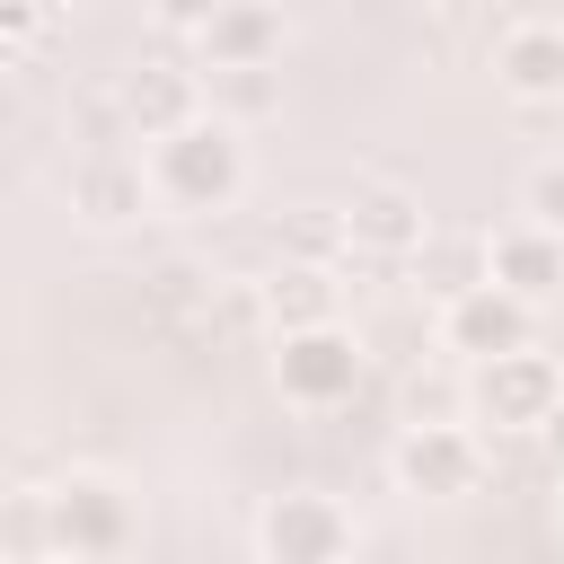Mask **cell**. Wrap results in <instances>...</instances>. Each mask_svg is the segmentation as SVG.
Segmentation results:
<instances>
[{"label":"cell","mask_w":564,"mask_h":564,"mask_svg":"<svg viewBox=\"0 0 564 564\" xmlns=\"http://www.w3.org/2000/svg\"><path fill=\"white\" fill-rule=\"evenodd\" d=\"M141 159H150L159 212H176V220H220V212H238V203H247V176H256L247 123H229L220 106H203L194 123L141 141Z\"/></svg>","instance_id":"cell-1"},{"label":"cell","mask_w":564,"mask_h":564,"mask_svg":"<svg viewBox=\"0 0 564 564\" xmlns=\"http://www.w3.org/2000/svg\"><path fill=\"white\" fill-rule=\"evenodd\" d=\"M44 538L53 564H115L141 546V494L106 467H62L44 485Z\"/></svg>","instance_id":"cell-2"},{"label":"cell","mask_w":564,"mask_h":564,"mask_svg":"<svg viewBox=\"0 0 564 564\" xmlns=\"http://www.w3.org/2000/svg\"><path fill=\"white\" fill-rule=\"evenodd\" d=\"M564 397V361L546 344H520V352H494V361H467V423L485 441H538L546 414Z\"/></svg>","instance_id":"cell-3"},{"label":"cell","mask_w":564,"mask_h":564,"mask_svg":"<svg viewBox=\"0 0 564 564\" xmlns=\"http://www.w3.org/2000/svg\"><path fill=\"white\" fill-rule=\"evenodd\" d=\"M361 379H370V352H361V335L344 317H317V326L273 335V388H282V405L335 414V405L361 397Z\"/></svg>","instance_id":"cell-4"},{"label":"cell","mask_w":564,"mask_h":564,"mask_svg":"<svg viewBox=\"0 0 564 564\" xmlns=\"http://www.w3.org/2000/svg\"><path fill=\"white\" fill-rule=\"evenodd\" d=\"M388 476H397V494H414V502H467L476 485H485V432L458 414V423H405L397 432V449H388Z\"/></svg>","instance_id":"cell-5"},{"label":"cell","mask_w":564,"mask_h":564,"mask_svg":"<svg viewBox=\"0 0 564 564\" xmlns=\"http://www.w3.org/2000/svg\"><path fill=\"white\" fill-rule=\"evenodd\" d=\"M247 538H256L264 564H344L361 546V520L335 494H264V511H256Z\"/></svg>","instance_id":"cell-6"},{"label":"cell","mask_w":564,"mask_h":564,"mask_svg":"<svg viewBox=\"0 0 564 564\" xmlns=\"http://www.w3.org/2000/svg\"><path fill=\"white\" fill-rule=\"evenodd\" d=\"M432 335H441V352L467 370V361H494V352H520V344H538V300H520L511 282H494V273H485L476 291L441 300Z\"/></svg>","instance_id":"cell-7"},{"label":"cell","mask_w":564,"mask_h":564,"mask_svg":"<svg viewBox=\"0 0 564 564\" xmlns=\"http://www.w3.org/2000/svg\"><path fill=\"white\" fill-rule=\"evenodd\" d=\"M62 203H70V220H79V229H132V220H150V212H159V194H150V159H141V150L97 141V150H79V159H70Z\"/></svg>","instance_id":"cell-8"},{"label":"cell","mask_w":564,"mask_h":564,"mask_svg":"<svg viewBox=\"0 0 564 564\" xmlns=\"http://www.w3.org/2000/svg\"><path fill=\"white\" fill-rule=\"evenodd\" d=\"M203 106H212V79L185 70V62H159V53L115 79V123H123V141H159V132L194 123Z\"/></svg>","instance_id":"cell-9"},{"label":"cell","mask_w":564,"mask_h":564,"mask_svg":"<svg viewBox=\"0 0 564 564\" xmlns=\"http://www.w3.org/2000/svg\"><path fill=\"white\" fill-rule=\"evenodd\" d=\"M344 229H352V256H370V264H414V247L432 238V212H423L414 185L361 176V185L344 194Z\"/></svg>","instance_id":"cell-10"},{"label":"cell","mask_w":564,"mask_h":564,"mask_svg":"<svg viewBox=\"0 0 564 564\" xmlns=\"http://www.w3.org/2000/svg\"><path fill=\"white\" fill-rule=\"evenodd\" d=\"M494 88L511 106H564V18H511L494 35Z\"/></svg>","instance_id":"cell-11"},{"label":"cell","mask_w":564,"mask_h":564,"mask_svg":"<svg viewBox=\"0 0 564 564\" xmlns=\"http://www.w3.org/2000/svg\"><path fill=\"white\" fill-rule=\"evenodd\" d=\"M203 70H247V62H282V44H291V18L273 9V0H229L203 35Z\"/></svg>","instance_id":"cell-12"},{"label":"cell","mask_w":564,"mask_h":564,"mask_svg":"<svg viewBox=\"0 0 564 564\" xmlns=\"http://www.w3.org/2000/svg\"><path fill=\"white\" fill-rule=\"evenodd\" d=\"M494 282H511L520 300H564V229H546V220H511V229H494Z\"/></svg>","instance_id":"cell-13"},{"label":"cell","mask_w":564,"mask_h":564,"mask_svg":"<svg viewBox=\"0 0 564 564\" xmlns=\"http://www.w3.org/2000/svg\"><path fill=\"white\" fill-rule=\"evenodd\" d=\"M264 317H273V335L317 326V317H344V264H300V256H282V264L264 273Z\"/></svg>","instance_id":"cell-14"},{"label":"cell","mask_w":564,"mask_h":564,"mask_svg":"<svg viewBox=\"0 0 564 564\" xmlns=\"http://www.w3.org/2000/svg\"><path fill=\"white\" fill-rule=\"evenodd\" d=\"M414 273H423V291L432 300H458V291H476L485 273H494V238H423L414 247Z\"/></svg>","instance_id":"cell-15"},{"label":"cell","mask_w":564,"mask_h":564,"mask_svg":"<svg viewBox=\"0 0 564 564\" xmlns=\"http://www.w3.org/2000/svg\"><path fill=\"white\" fill-rule=\"evenodd\" d=\"M212 106H220L229 123H264V115H282V70H273V62L212 70Z\"/></svg>","instance_id":"cell-16"},{"label":"cell","mask_w":564,"mask_h":564,"mask_svg":"<svg viewBox=\"0 0 564 564\" xmlns=\"http://www.w3.org/2000/svg\"><path fill=\"white\" fill-rule=\"evenodd\" d=\"M520 220H546V229H564V150H555V159H538V167L520 176Z\"/></svg>","instance_id":"cell-17"},{"label":"cell","mask_w":564,"mask_h":564,"mask_svg":"<svg viewBox=\"0 0 564 564\" xmlns=\"http://www.w3.org/2000/svg\"><path fill=\"white\" fill-rule=\"evenodd\" d=\"M53 35V9L44 0H9V53H18V70H35V44Z\"/></svg>","instance_id":"cell-18"},{"label":"cell","mask_w":564,"mask_h":564,"mask_svg":"<svg viewBox=\"0 0 564 564\" xmlns=\"http://www.w3.org/2000/svg\"><path fill=\"white\" fill-rule=\"evenodd\" d=\"M220 9H229V0H150V18H159L167 35H203Z\"/></svg>","instance_id":"cell-19"},{"label":"cell","mask_w":564,"mask_h":564,"mask_svg":"<svg viewBox=\"0 0 564 564\" xmlns=\"http://www.w3.org/2000/svg\"><path fill=\"white\" fill-rule=\"evenodd\" d=\"M538 441H546V449L564 458V397H555V414H546V432H538Z\"/></svg>","instance_id":"cell-20"},{"label":"cell","mask_w":564,"mask_h":564,"mask_svg":"<svg viewBox=\"0 0 564 564\" xmlns=\"http://www.w3.org/2000/svg\"><path fill=\"white\" fill-rule=\"evenodd\" d=\"M432 9H449V0H432Z\"/></svg>","instance_id":"cell-21"}]
</instances>
